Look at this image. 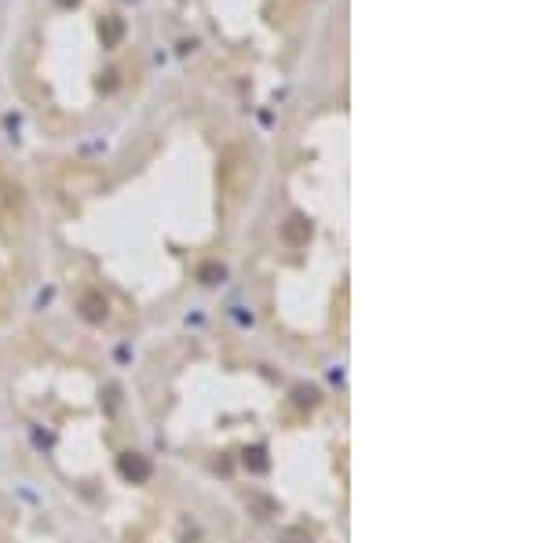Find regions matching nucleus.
<instances>
[{
  "instance_id": "5",
  "label": "nucleus",
  "mask_w": 548,
  "mask_h": 543,
  "mask_svg": "<svg viewBox=\"0 0 548 543\" xmlns=\"http://www.w3.org/2000/svg\"><path fill=\"white\" fill-rule=\"evenodd\" d=\"M227 277V270L220 267V263H205L201 270H198V281L201 285H216V281H223Z\"/></svg>"
},
{
  "instance_id": "2",
  "label": "nucleus",
  "mask_w": 548,
  "mask_h": 543,
  "mask_svg": "<svg viewBox=\"0 0 548 543\" xmlns=\"http://www.w3.org/2000/svg\"><path fill=\"white\" fill-rule=\"evenodd\" d=\"M117 470L129 477V482H146V477H150V463H146V456H139V452H124L117 460Z\"/></svg>"
},
{
  "instance_id": "8",
  "label": "nucleus",
  "mask_w": 548,
  "mask_h": 543,
  "mask_svg": "<svg viewBox=\"0 0 548 543\" xmlns=\"http://www.w3.org/2000/svg\"><path fill=\"white\" fill-rule=\"evenodd\" d=\"M55 4H59V8H77L81 0H55Z\"/></svg>"
},
{
  "instance_id": "4",
  "label": "nucleus",
  "mask_w": 548,
  "mask_h": 543,
  "mask_svg": "<svg viewBox=\"0 0 548 543\" xmlns=\"http://www.w3.org/2000/svg\"><path fill=\"white\" fill-rule=\"evenodd\" d=\"M121 37H124V18L107 15V18L99 23V40H102V48H117Z\"/></svg>"
},
{
  "instance_id": "7",
  "label": "nucleus",
  "mask_w": 548,
  "mask_h": 543,
  "mask_svg": "<svg viewBox=\"0 0 548 543\" xmlns=\"http://www.w3.org/2000/svg\"><path fill=\"white\" fill-rule=\"evenodd\" d=\"M245 463H252V470H267V460H263V452H260V449L245 452Z\"/></svg>"
},
{
  "instance_id": "3",
  "label": "nucleus",
  "mask_w": 548,
  "mask_h": 543,
  "mask_svg": "<svg viewBox=\"0 0 548 543\" xmlns=\"http://www.w3.org/2000/svg\"><path fill=\"white\" fill-rule=\"evenodd\" d=\"M282 237L289 245H307L311 241V219L307 215H289V219L282 223Z\"/></svg>"
},
{
  "instance_id": "6",
  "label": "nucleus",
  "mask_w": 548,
  "mask_h": 543,
  "mask_svg": "<svg viewBox=\"0 0 548 543\" xmlns=\"http://www.w3.org/2000/svg\"><path fill=\"white\" fill-rule=\"evenodd\" d=\"M117 88H121V73H117V70H107V73L99 77V92L110 95V92H117Z\"/></svg>"
},
{
  "instance_id": "1",
  "label": "nucleus",
  "mask_w": 548,
  "mask_h": 543,
  "mask_svg": "<svg viewBox=\"0 0 548 543\" xmlns=\"http://www.w3.org/2000/svg\"><path fill=\"white\" fill-rule=\"evenodd\" d=\"M77 310H81V317H84V321L99 324V321H107L110 303H107V295H102V292H84V295H81V303H77Z\"/></svg>"
}]
</instances>
